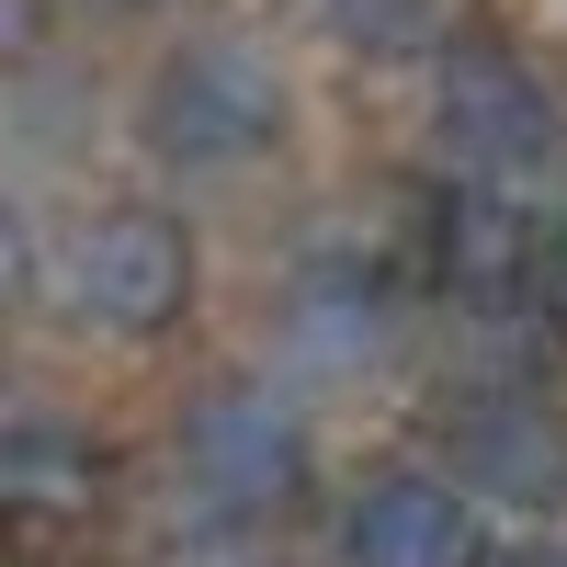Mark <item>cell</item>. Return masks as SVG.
I'll use <instances>...</instances> for the list:
<instances>
[{
  "instance_id": "obj_3",
  "label": "cell",
  "mask_w": 567,
  "mask_h": 567,
  "mask_svg": "<svg viewBox=\"0 0 567 567\" xmlns=\"http://www.w3.org/2000/svg\"><path fill=\"white\" fill-rule=\"evenodd\" d=\"M194 284H205L194 216L159 205V194H125V205H91L80 227H58V250L34 261V307L69 341L136 352V341H171L194 318Z\"/></svg>"
},
{
  "instance_id": "obj_6",
  "label": "cell",
  "mask_w": 567,
  "mask_h": 567,
  "mask_svg": "<svg viewBox=\"0 0 567 567\" xmlns=\"http://www.w3.org/2000/svg\"><path fill=\"white\" fill-rule=\"evenodd\" d=\"M329 556L341 567H477V488L465 465H374L329 499Z\"/></svg>"
},
{
  "instance_id": "obj_1",
  "label": "cell",
  "mask_w": 567,
  "mask_h": 567,
  "mask_svg": "<svg viewBox=\"0 0 567 567\" xmlns=\"http://www.w3.org/2000/svg\"><path fill=\"white\" fill-rule=\"evenodd\" d=\"M284 136H296V80L239 23L171 34L136 80V148L171 182H239V171L284 159Z\"/></svg>"
},
{
  "instance_id": "obj_4",
  "label": "cell",
  "mask_w": 567,
  "mask_h": 567,
  "mask_svg": "<svg viewBox=\"0 0 567 567\" xmlns=\"http://www.w3.org/2000/svg\"><path fill=\"white\" fill-rule=\"evenodd\" d=\"M171 477L205 534H261L318 499V420L284 374H216L171 420Z\"/></svg>"
},
{
  "instance_id": "obj_9",
  "label": "cell",
  "mask_w": 567,
  "mask_h": 567,
  "mask_svg": "<svg viewBox=\"0 0 567 567\" xmlns=\"http://www.w3.org/2000/svg\"><path fill=\"white\" fill-rule=\"evenodd\" d=\"M545 341H567V205L545 216Z\"/></svg>"
},
{
  "instance_id": "obj_5",
  "label": "cell",
  "mask_w": 567,
  "mask_h": 567,
  "mask_svg": "<svg viewBox=\"0 0 567 567\" xmlns=\"http://www.w3.org/2000/svg\"><path fill=\"white\" fill-rule=\"evenodd\" d=\"M443 465H465L477 499H523V511L567 499V409L545 398V374L523 352H488L454 386V454Z\"/></svg>"
},
{
  "instance_id": "obj_2",
  "label": "cell",
  "mask_w": 567,
  "mask_h": 567,
  "mask_svg": "<svg viewBox=\"0 0 567 567\" xmlns=\"http://www.w3.org/2000/svg\"><path fill=\"white\" fill-rule=\"evenodd\" d=\"M420 136H432L443 182H477L511 205H567V103L556 80L499 34H443L432 91H420Z\"/></svg>"
},
{
  "instance_id": "obj_10",
  "label": "cell",
  "mask_w": 567,
  "mask_h": 567,
  "mask_svg": "<svg viewBox=\"0 0 567 567\" xmlns=\"http://www.w3.org/2000/svg\"><path fill=\"white\" fill-rule=\"evenodd\" d=\"M477 567H567V534H534V545H488Z\"/></svg>"
},
{
  "instance_id": "obj_8",
  "label": "cell",
  "mask_w": 567,
  "mask_h": 567,
  "mask_svg": "<svg viewBox=\"0 0 567 567\" xmlns=\"http://www.w3.org/2000/svg\"><path fill=\"white\" fill-rule=\"evenodd\" d=\"M0 499H12L34 534H69V523H91V511L114 499V454L91 443L80 420L23 409V420H12V443H0Z\"/></svg>"
},
{
  "instance_id": "obj_7",
  "label": "cell",
  "mask_w": 567,
  "mask_h": 567,
  "mask_svg": "<svg viewBox=\"0 0 567 567\" xmlns=\"http://www.w3.org/2000/svg\"><path fill=\"white\" fill-rule=\"evenodd\" d=\"M398 318H409V284L374 272V261H307L284 284L272 307V352L284 374H307V386H352L398 352Z\"/></svg>"
}]
</instances>
